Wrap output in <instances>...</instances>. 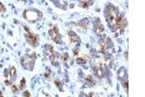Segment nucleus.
Returning a JSON list of instances; mask_svg holds the SVG:
<instances>
[{
	"instance_id": "nucleus-1",
	"label": "nucleus",
	"mask_w": 145,
	"mask_h": 97,
	"mask_svg": "<svg viewBox=\"0 0 145 97\" xmlns=\"http://www.w3.org/2000/svg\"><path fill=\"white\" fill-rule=\"evenodd\" d=\"M105 17L107 19V23L110 25L111 29L113 31H116L117 30L116 21H117L118 15H117V9L113 5H108L106 7V9H105Z\"/></svg>"
},
{
	"instance_id": "nucleus-2",
	"label": "nucleus",
	"mask_w": 145,
	"mask_h": 97,
	"mask_svg": "<svg viewBox=\"0 0 145 97\" xmlns=\"http://www.w3.org/2000/svg\"><path fill=\"white\" fill-rule=\"evenodd\" d=\"M112 47H113V44H112L111 39L109 37L104 35L100 41V51H102L103 53H105V50L109 49Z\"/></svg>"
},
{
	"instance_id": "nucleus-3",
	"label": "nucleus",
	"mask_w": 145,
	"mask_h": 97,
	"mask_svg": "<svg viewBox=\"0 0 145 97\" xmlns=\"http://www.w3.org/2000/svg\"><path fill=\"white\" fill-rule=\"evenodd\" d=\"M35 59H36V54L33 52L31 55H25L24 57H22V59H21V63H22V65H23L26 69L31 70V69L33 68Z\"/></svg>"
},
{
	"instance_id": "nucleus-4",
	"label": "nucleus",
	"mask_w": 145,
	"mask_h": 97,
	"mask_svg": "<svg viewBox=\"0 0 145 97\" xmlns=\"http://www.w3.org/2000/svg\"><path fill=\"white\" fill-rule=\"evenodd\" d=\"M41 16H42L41 13L36 10H26L23 14L24 18L30 22H35V21L39 20V18H41Z\"/></svg>"
},
{
	"instance_id": "nucleus-5",
	"label": "nucleus",
	"mask_w": 145,
	"mask_h": 97,
	"mask_svg": "<svg viewBox=\"0 0 145 97\" xmlns=\"http://www.w3.org/2000/svg\"><path fill=\"white\" fill-rule=\"evenodd\" d=\"M48 33H49V36H50V38H51L52 41H54L57 44H60V42H61V36H60V34L58 32V28H57L56 25L53 26V28L50 29Z\"/></svg>"
},
{
	"instance_id": "nucleus-6",
	"label": "nucleus",
	"mask_w": 145,
	"mask_h": 97,
	"mask_svg": "<svg viewBox=\"0 0 145 97\" xmlns=\"http://www.w3.org/2000/svg\"><path fill=\"white\" fill-rule=\"evenodd\" d=\"M127 20H126V18L124 17V16H118V18H117V21H116V27H117V30L119 29L121 32H123L124 30H125V28H126V26H127Z\"/></svg>"
},
{
	"instance_id": "nucleus-7",
	"label": "nucleus",
	"mask_w": 145,
	"mask_h": 97,
	"mask_svg": "<svg viewBox=\"0 0 145 97\" xmlns=\"http://www.w3.org/2000/svg\"><path fill=\"white\" fill-rule=\"evenodd\" d=\"M25 36H26V38L28 39L29 44H30L32 47H36V46H37V43L39 42V36H38V35L32 34L31 32H29V33H25Z\"/></svg>"
},
{
	"instance_id": "nucleus-8",
	"label": "nucleus",
	"mask_w": 145,
	"mask_h": 97,
	"mask_svg": "<svg viewBox=\"0 0 145 97\" xmlns=\"http://www.w3.org/2000/svg\"><path fill=\"white\" fill-rule=\"evenodd\" d=\"M93 71L96 74L97 77H99V78H104V77L105 76L104 71H103V68H101V67L98 66V65H95V66L93 67Z\"/></svg>"
},
{
	"instance_id": "nucleus-9",
	"label": "nucleus",
	"mask_w": 145,
	"mask_h": 97,
	"mask_svg": "<svg viewBox=\"0 0 145 97\" xmlns=\"http://www.w3.org/2000/svg\"><path fill=\"white\" fill-rule=\"evenodd\" d=\"M96 24H95V27H94V30H95V32H96V34H101L104 30V25L101 24L99 21H98V19H96Z\"/></svg>"
},
{
	"instance_id": "nucleus-10",
	"label": "nucleus",
	"mask_w": 145,
	"mask_h": 97,
	"mask_svg": "<svg viewBox=\"0 0 145 97\" xmlns=\"http://www.w3.org/2000/svg\"><path fill=\"white\" fill-rule=\"evenodd\" d=\"M69 37H70V40L72 41V43H79L80 42V38L73 31H69Z\"/></svg>"
},
{
	"instance_id": "nucleus-11",
	"label": "nucleus",
	"mask_w": 145,
	"mask_h": 97,
	"mask_svg": "<svg viewBox=\"0 0 145 97\" xmlns=\"http://www.w3.org/2000/svg\"><path fill=\"white\" fill-rule=\"evenodd\" d=\"M58 57H59V54H58V52H56V51H54V52H52V53L50 54L49 58H50V61L52 62V64L59 65V63H58Z\"/></svg>"
},
{
	"instance_id": "nucleus-12",
	"label": "nucleus",
	"mask_w": 145,
	"mask_h": 97,
	"mask_svg": "<svg viewBox=\"0 0 145 97\" xmlns=\"http://www.w3.org/2000/svg\"><path fill=\"white\" fill-rule=\"evenodd\" d=\"M84 82H85L88 85H94L96 84L94 78H93L92 76H90V75H87V76L84 77Z\"/></svg>"
},
{
	"instance_id": "nucleus-13",
	"label": "nucleus",
	"mask_w": 145,
	"mask_h": 97,
	"mask_svg": "<svg viewBox=\"0 0 145 97\" xmlns=\"http://www.w3.org/2000/svg\"><path fill=\"white\" fill-rule=\"evenodd\" d=\"M117 76H118V79L121 80V81H123V82H124V79L127 80V77H128L127 72H126V70L124 68H121L120 70L118 71V75Z\"/></svg>"
},
{
	"instance_id": "nucleus-14",
	"label": "nucleus",
	"mask_w": 145,
	"mask_h": 97,
	"mask_svg": "<svg viewBox=\"0 0 145 97\" xmlns=\"http://www.w3.org/2000/svg\"><path fill=\"white\" fill-rule=\"evenodd\" d=\"M88 19H83V20H81L79 23H78V25L81 27V28H87V26H88Z\"/></svg>"
},
{
	"instance_id": "nucleus-15",
	"label": "nucleus",
	"mask_w": 145,
	"mask_h": 97,
	"mask_svg": "<svg viewBox=\"0 0 145 97\" xmlns=\"http://www.w3.org/2000/svg\"><path fill=\"white\" fill-rule=\"evenodd\" d=\"M92 4H93V1H81V2H79V6L82 8H88Z\"/></svg>"
},
{
	"instance_id": "nucleus-16",
	"label": "nucleus",
	"mask_w": 145,
	"mask_h": 97,
	"mask_svg": "<svg viewBox=\"0 0 145 97\" xmlns=\"http://www.w3.org/2000/svg\"><path fill=\"white\" fill-rule=\"evenodd\" d=\"M16 75H17V70H16V68L13 66V67H11V69H10V76H11L12 80L16 78Z\"/></svg>"
},
{
	"instance_id": "nucleus-17",
	"label": "nucleus",
	"mask_w": 145,
	"mask_h": 97,
	"mask_svg": "<svg viewBox=\"0 0 145 97\" xmlns=\"http://www.w3.org/2000/svg\"><path fill=\"white\" fill-rule=\"evenodd\" d=\"M87 61V58L86 57H77L76 58V62L78 64H85Z\"/></svg>"
},
{
	"instance_id": "nucleus-18",
	"label": "nucleus",
	"mask_w": 145,
	"mask_h": 97,
	"mask_svg": "<svg viewBox=\"0 0 145 97\" xmlns=\"http://www.w3.org/2000/svg\"><path fill=\"white\" fill-rule=\"evenodd\" d=\"M61 58H62V61L63 62H67L68 59H69V54L67 52H63L62 55H61Z\"/></svg>"
},
{
	"instance_id": "nucleus-19",
	"label": "nucleus",
	"mask_w": 145,
	"mask_h": 97,
	"mask_svg": "<svg viewBox=\"0 0 145 97\" xmlns=\"http://www.w3.org/2000/svg\"><path fill=\"white\" fill-rule=\"evenodd\" d=\"M45 48H46V50H48V51H49V52H54V48H53V47L51 46V45H46V47H45Z\"/></svg>"
},
{
	"instance_id": "nucleus-20",
	"label": "nucleus",
	"mask_w": 145,
	"mask_h": 97,
	"mask_svg": "<svg viewBox=\"0 0 145 97\" xmlns=\"http://www.w3.org/2000/svg\"><path fill=\"white\" fill-rule=\"evenodd\" d=\"M123 86L125 87L126 92H128V89H129V82H128V80H126V81L123 82Z\"/></svg>"
},
{
	"instance_id": "nucleus-21",
	"label": "nucleus",
	"mask_w": 145,
	"mask_h": 97,
	"mask_svg": "<svg viewBox=\"0 0 145 97\" xmlns=\"http://www.w3.org/2000/svg\"><path fill=\"white\" fill-rule=\"evenodd\" d=\"M78 52H79V48H78V47H75V48H72V54H73V56H76V55L78 54Z\"/></svg>"
},
{
	"instance_id": "nucleus-22",
	"label": "nucleus",
	"mask_w": 145,
	"mask_h": 97,
	"mask_svg": "<svg viewBox=\"0 0 145 97\" xmlns=\"http://www.w3.org/2000/svg\"><path fill=\"white\" fill-rule=\"evenodd\" d=\"M54 84H55V85H57V86H58V87L62 90V85H62V82H60L59 80H56V81L54 82Z\"/></svg>"
},
{
	"instance_id": "nucleus-23",
	"label": "nucleus",
	"mask_w": 145,
	"mask_h": 97,
	"mask_svg": "<svg viewBox=\"0 0 145 97\" xmlns=\"http://www.w3.org/2000/svg\"><path fill=\"white\" fill-rule=\"evenodd\" d=\"M45 76H46V78H47V79H50V77H51V71H50L49 69H47Z\"/></svg>"
},
{
	"instance_id": "nucleus-24",
	"label": "nucleus",
	"mask_w": 145,
	"mask_h": 97,
	"mask_svg": "<svg viewBox=\"0 0 145 97\" xmlns=\"http://www.w3.org/2000/svg\"><path fill=\"white\" fill-rule=\"evenodd\" d=\"M18 88H19V87H18L16 85H12V92H13V93H16V92L19 90Z\"/></svg>"
},
{
	"instance_id": "nucleus-25",
	"label": "nucleus",
	"mask_w": 145,
	"mask_h": 97,
	"mask_svg": "<svg viewBox=\"0 0 145 97\" xmlns=\"http://www.w3.org/2000/svg\"><path fill=\"white\" fill-rule=\"evenodd\" d=\"M24 85H25V79L22 78L21 81V84H20V88H23Z\"/></svg>"
},
{
	"instance_id": "nucleus-26",
	"label": "nucleus",
	"mask_w": 145,
	"mask_h": 97,
	"mask_svg": "<svg viewBox=\"0 0 145 97\" xmlns=\"http://www.w3.org/2000/svg\"><path fill=\"white\" fill-rule=\"evenodd\" d=\"M22 96L23 97H31V94H30V92H29L28 90H25V91H23V93H22Z\"/></svg>"
},
{
	"instance_id": "nucleus-27",
	"label": "nucleus",
	"mask_w": 145,
	"mask_h": 97,
	"mask_svg": "<svg viewBox=\"0 0 145 97\" xmlns=\"http://www.w3.org/2000/svg\"><path fill=\"white\" fill-rule=\"evenodd\" d=\"M6 11V8L4 7V5H3V3L2 2H0V12H5Z\"/></svg>"
},
{
	"instance_id": "nucleus-28",
	"label": "nucleus",
	"mask_w": 145,
	"mask_h": 97,
	"mask_svg": "<svg viewBox=\"0 0 145 97\" xmlns=\"http://www.w3.org/2000/svg\"><path fill=\"white\" fill-rule=\"evenodd\" d=\"M86 97H99V95L97 93H95V92H90Z\"/></svg>"
},
{
	"instance_id": "nucleus-29",
	"label": "nucleus",
	"mask_w": 145,
	"mask_h": 97,
	"mask_svg": "<svg viewBox=\"0 0 145 97\" xmlns=\"http://www.w3.org/2000/svg\"><path fill=\"white\" fill-rule=\"evenodd\" d=\"M5 85H12L13 83H12L11 80H6V81H5Z\"/></svg>"
},
{
	"instance_id": "nucleus-30",
	"label": "nucleus",
	"mask_w": 145,
	"mask_h": 97,
	"mask_svg": "<svg viewBox=\"0 0 145 97\" xmlns=\"http://www.w3.org/2000/svg\"><path fill=\"white\" fill-rule=\"evenodd\" d=\"M0 97H3V94H2V92L0 91Z\"/></svg>"
}]
</instances>
